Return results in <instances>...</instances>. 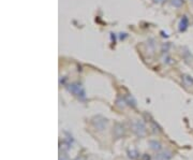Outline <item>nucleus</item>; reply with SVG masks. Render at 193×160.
I'll list each match as a JSON object with an SVG mask.
<instances>
[{"instance_id":"f257e3e1","label":"nucleus","mask_w":193,"mask_h":160,"mask_svg":"<svg viewBox=\"0 0 193 160\" xmlns=\"http://www.w3.org/2000/svg\"><path fill=\"white\" fill-rule=\"evenodd\" d=\"M133 130L136 132L140 137H143V135H145V133H146L145 126H144L143 122H140V120H137V122H135L133 124Z\"/></svg>"},{"instance_id":"f03ea898","label":"nucleus","mask_w":193,"mask_h":160,"mask_svg":"<svg viewBox=\"0 0 193 160\" xmlns=\"http://www.w3.org/2000/svg\"><path fill=\"white\" fill-rule=\"evenodd\" d=\"M172 158V153L170 151H164L156 156V160H170Z\"/></svg>"},{"instance_id":"7ed1b4c3","label":"nucleus","mask_w":193,"mask_h":160,"mask_svg":"<svg viewBox=\"0 0 193 160\" xmlns=\"http://www.w3.org/2000/svg\"><path fill=\"white\" fill-rule=\"evenodd\" d=\"M149 147L155 151H159L161 149V144L157 141H149Z\"/></svg>"},{"instance_id":"20e7f679","label":"nucleus","mask_w":193,"mask_h":160,"mask_svg":"<svg viewBox=\"0 0 193 160\" xmlns=\"http://www.w3.org/2000/svg\"><path fill=\"white\" fill-rule=\"evenodd\" d=\"M187 25H188V19L186 18V17H184L180 23V30H184L186 27H187Z\"/></svg>"},{"instance_id":"39448f33","label":"nucleus","mask_w":193,"mask_h":160,"mask_svg":"<svg viewBox=\"0 0 193 160\" xmlns=\"http://www.w3.org/2000/svg\"><path fill=\"white\" fill-rule=\"evenodd\" d=\"M75 160H85V159H84V158H76Z\"/></svg>"},{"instance_id":"423d86ee","label":"nucleus","mask_w":193,"mask_h":160,"mask_svg":"<svg viewBox=\"0 0 193 160\" xmlns=\"http://www.w3.org/2000/svg\"><path fill=\"white\" fill-rule=\"evenodd\" d=\"M59 160H67V159H65V157H62V158H60V159H59Z\"/></svg>"}]
</instances>
